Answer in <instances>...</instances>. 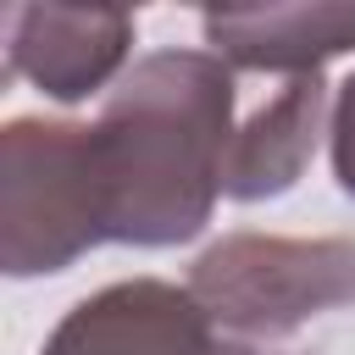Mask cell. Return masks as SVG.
<instances>
[{"instance_id":"2","label":"cell","mask_w":355,"mask_h":355,"mask_svg":"<svg viewBox=\"0 0 355 355\" xmlns=\"http://www.w3.org/2000/svg\"><path fill=\"white\" fill-rule=\"evenodd\" d=\"M105 233V189L89 122L17 116L0 133V266L6 277L67 272Z\"/></svg>"},{"instance_id":"8","label":"cell","mask_w":355,"mask_h":355,"mask_svg":"<svg viewBox=\"0 0 355 355\" xmlns=\"http://www.w3.org/2000/svg\"><path fill=\"white\" fill-rule=\"evenodd\" d=\"M327 150H333V178L344 194H355V72L333 94V122H327Z\"/></svg>"},{"instance_id":"1","label":"cell","mask_w":355,"mask_h":355,"mask_svg":"<svg viewBox=\"0 0 355 355\" xmlns=\"http://www.w3.org/2000/svg\"><path fill=\"white\" fill-rule=\"evenodd\" d=\"M89 128L111 244H189L222 200L233 67L211 50H150L116 78Z\"/></svg>"},{"instance_id":"6","label":"cell","mask_w":355,"mask_h":355,"mask_svg":"<svg viewBox=\"0 0 355 355\" xmlns=\"http://www.w3.org/2000/svg\"><path fill=\"white\" fill-rule=\"evenodd\" d=\"M200 33L233 72L322 78V67L355 50V6H227L205 11Z\"/></svg>"},{"instance_id":"5","label":"cell","mask_w":355,"mask_h":355,"mask_svg":"<svg viewBox=\"0 0 355 355\" xmlns=\"http://www.w3.org/2000/svg\"><path fill=\"white\" fill-rule=\"evenodd\" d=\"M133 28V11L116 6H6V78L72 105L122 72Z\"/></svg>"},{"instance_id":"7","label":"cell","mask_w":355,"mask_h":355,"mask_svg":"<svg viewBox=\"0 0 355 355\" xmlns=\"http://www.w3.org/2000/svg\"><path fill=\"white\" fill-rule=\"evenodd\" d=\"M333 122V94L322 78H288L261 111H250L233 128L227 161H222V194L227 200H277L300 183L311 166L322 133Z\"/></svg>"},{"instance_id":"4","label":"cell","mask_w":355,"mask_h":355,"mask_svg":"<svg viewBox=\"0 0 355 355\" xmlns=\"http://www.w3.org/2000/svg\"><path fill=\"white\" fill-rule=\"evenodd\" d=\"M39 355H250L233 344L189 288L161 277H128L78 300Z\"/></svg>"},{"instance_id":"3","label":"cell","mask_w":355,"mask_h":355,"mask_svg":"<svg viewBox=\"0 0 355 355\" xmlns=\"http://www.w3.org/2000/svg\"><path fill=\"white\" fill-rule=\"evenodd\" d=\"M183 288L233 344L288 338L355 305V233H227L189 266Z\"/></svg>"}]
</instances>
